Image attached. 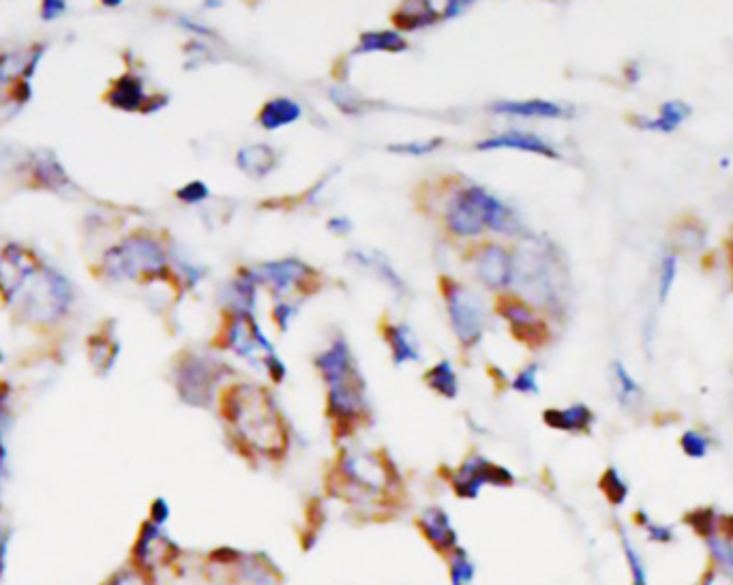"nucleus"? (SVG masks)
<instances>
[{
  "label": "nucleus",
  "instance_id": "f257e3e1",
  "mask_svg": "<svg viewBox=\"0 0 733 585\" xmlns=\"http://www.w3.org/2000/svg\"><path fill=\"white\" fill-rule=\"evenodd\" d=\"M326 495L367 523L395 521L408 506V491L384 450L343 448L326 476Z\"/></svg>",
  "mask_w": 733,
  "mask_h": 585
},
{
  "label": "nucleus",
  "instance_id": "f03ea898",
  "mask_svg": "<svg viewBox=\"0 0 733 585\" xmlns=\"http://www.w3.org/2000/svg\"><path fill=\"white\" fill-rule=\"evenodd\" d=\"M0 294L31 322L63 318L73 300L69 281L18 243L0 251Z\"/></svg>",
  "mask_w": 733,
  "mask_h": 585
},
{
  "label": "nucleus",
  "instance_id": "7ed1b4c3",
  "mask_svg": "<svg viewBox=\"0 0 733 585\" xmlns=\"http://www.w3.org/2000/svg\"><path fill=\"white\" fill-rule=\"evenodd\" d=\"M223 418L247 459L281 461L290 450V433L271 393L262 386L238 384L223 395Z\"/></svg>",
  "mask_w": 733,
  "mask_h": 585
},
{
  "label": "nucleus",
  "instance_id": "20e7f679",
  "mask_svg": "<svg viewBox=\"0 0 733 585\" xmlns=\"http://www.w3.org/2000/svg\"><path fill=\"white\" fill-rule=\"evenodd\" d=\"M446 225L457 236H476L485 228L502 234L519 232L513 210L481 187L461 189L446 208Z\"/></svg>",
  "mask_w": 733,
  "mask_h": 585
},
{
  "label": "nucleus",
  "instance_id": "39448f33",
  "mask_svg": "<svg viewBox=\"0 0 733 585\" xmlns=\"http://www.w3.org/2000/svg\"><path fill=\"white\" fill-rule=\"evenodd\" d=\"M206 577L215 585H281V568L262 551L217 547L206 553Z\"/></svg>",
  "mask_w": 733,
  "mask_h": 585
},
{
  "label": "nucleus",
  "instance_id": "423d86ee",
  "mask_svg": "<svg viewBox=\"0 0 733 585\" xmlns=\"http://www.w3.org/2000/svg\"><path fill=\"white\" fill-rule=\"evenodd\" d=\"M166 253L155 238L136 234L112 247L103 258V273L118 281H140L166 275Z\"/></svg>",
  "mask_w": 733,
  "mask_h": 585
},
{
  "label": "nucleus",
  "instance_id": "0eeeda50",
  "mask_svg": "<svg viewBox=\"0 0 733 585\" xmlns=\"http://www.w3.org/2000/svg\"><path fill=\"white\" fill-rule=\"evenodd\" d=\"M448 485L459 500H476L485 487H513L515 474L500 463L472 453L451 472Z\"/></svg>",
  "mask_w": 733,
  "mask_h": 585
},
{
  "label": "nucleus",
  "instance_id": "6e6552de",
  "mask_svg": "<svg viewBox=\"0 0 733 585\" xmlns=\"http://www.w3.org/2000/svg\"><path fill=\"white\" fill-rule=\"evenodd\" d=\"M181 560H183L181 545L166 532V528H159V525L146 519L140 525L136 540H133L129 562L157 577L159 570H168Z\"/></svg>",
  "mask_w": 733,
  "mask_h": 585
},
{
  "label": "nucleus",
  "instance_id": "1a4fd4ad",
  "mask_svg": "<svg viewBox=\"0 0 733 585\" xmlns=\"http://www.w3.org/2000/svg\"><path fill=\"white\" fill-rule=\"evenodd\" d=\"M444 298L448 307V318H451L453 330L463 348H474L483 339L485 315L483 305L474 292L463 288L461 283L453 279H444Z\"/></svg>",
  "mask_w": 733,
  "mask_h": 585
},
{
  "label": "nucleus",
  "instance_id": "9d476101",
  "mask_svg": "<svg viewBox=\"0 0 733 585\" xmlns=\"http://www.w3.org/2000/svg\"><path fill=\"white\" fill-rule=\"evenodd\" d=\"M221 375L219 363L211 358L189 354L176 369V388L181 399L196 408H206L213 401V390Z\"/></svg>",
  "mask_w": 733,
  "mask_h": 585
},
{
  "label": "nucleus",
  "instance_id": "9b49d317",
  "mask_svg": "<svg viewBox=\"0 0 733 585\" xmlns=\"http://www.w3.org/2000/svg\"><path fill=\"white\" fill-rule=\"evenodd\" d=\"M414 523L418 534L423 536L425 543L436 551L442 560H446L457 547H461L455 523L442 506L436 504L425 506L421 513L416 515Z\"/></svg>",
  "mask_w": 733,
  "mask_h": 585
},
{
  "label": "nucleus",
  "instance_id": "f8f14e48",
  "mask_svg": "<svg viewBox=\"0 0 733 585\" xmlns=\"http://www.w3.org/2000/svg\"><path fill=\"white\" fill-rule=\"evenodd\" d=\"M228 343L238 356L251 360L253 365L264 367L266 360L277 354L273 343L264 337L258 322L253 320V315H232Z\"/></svg>",
  "mask_w": 733,
  "mask_h": 585
},
{
  "label": "nucleus",
  "instance_id": "ddd939ff",
  "mask_svg": "<svg viewBox=\"0 0 733 585\" xmlns=\"http://www.w3.org/2000/svg\"><path fill=\"white\" fill-rule=\"evenodd\" d=\"M258 283H266L277 296H286L298 283L313 275V270L301 260L266 262L251 270Z\"/></svg>",
  "mask_w": 733,
  "mask_h": 585
},
{
  "label": "nucleus",
  "instance_id": "4468645a",
  "mask_svg": "<svg viewBox=\"0 0 733 585\" xmlns=\"http://www.w3.org/2000/svg\"><path fill=\"white\" fill-rule=\"evenodd\" d=\"M476 277L481 279L489 290H502L515 277V262L504 247L491 243L476 255Z\"/></svg>",
  "mask_w": 733,
  "mask_h": 585
},
{
  "label": "nucleus",
  "instance_id": "2eb2a0df",
  "mask_svg": "<svg viewBox=\"0 0 733 585\" xmlns=\"http://www.w3.org/2000/svg\"><path fill=\"white\" fill-rule=\"evenodd\" d=\"M500 315L511 324L513 335L530 348H538L547 339L545 324L536 318L534 311L521 300L506 298L500 303Z\"/></svg>",
  "mask_w": 733,
  "mask_h": 585
},
{
  "label": "nucleus",
  "instance_id": "dca6fc26",
  "mask_svg": "<svg viewBox=\"0 0 733 585\" xmlns=\"http://www.w3.org/2000/svg\"><path fill=\"white\" fill-rule=\"evenodd\" d=\"M478 150H500V148H511V150H523V153L541 155L547 159H560L558 150L553 148L543 138H538L534 133L528 131H506L496 135V138H489L476 144Z\"/></svg>",
  "mask_w": 733,
  "mask_h": 585
},
{
  "label": "nucleus",
  "instance_id": "f3484780",
  "mask_svg": "<svg viewBox=\"0 0 733 585\" xmlns=\"http://www.w3.org/2000/svg\"><path fill=\"white\" fill-rule=\"evenodd\" d=\"M256 277H253L251 270L223 285L221 290V305L232 315H253V307H256Z\"/></svg>",
  "mask_w": 733,
  "mask_h": 585
},
{
  "label": "nucleus",
  "instance_id": "a211bd4d",
  "mask_svg": "<svg viewBox=\"0 0 733 585\" xmlns=\"http://www.w3.org/2000/svg\"><path fill=\"white\" fill-rule=\"evenodd\" d=\"M545 425L564 433H590L594 425V412L583 403L568 405V408H549L543 412Z\"/></svg>",
  "mask_w": 733,
  "mask_h": 585
},
{
  "label": "nucleus",
  "instance_id": "6ab92c4d",
  "mask_svg": "<svg viewBox=\"0 0 733 585\" xmlns=\"http://www.w3.org/2000/svg\"><path fill=\"white\" fill-rule=\"evenodd\" d=\"M277 153L268 144H249L236 153L238 170L251 178H264L277 168Z\"/></svg>",
  "mask_w": 733,
  "mask_h": 585
},
{
  "label": "nucleus",
  "instance_id": "aec40b11",
  "mask_svg": "<svg viewBox=\"0 0 733 585\" xmlns=\"http://www.w3.org/2000/svg\"><path fill=\"white\" fill-rule=\"evenodd\" d=\"M491 112L521 118H562L566 110L562 105L545 101V99H528V101H498L491 105Z\"/></svg>",
  "mask_w": 733,
  "mask_h": 585
},
{
  "label": "nucleus",
  "instance_id": "412c9836",
  "mask_svg": "<svg viewBox=\"0 0 733 585\" xmlns=\"http://www.w3.org/2000/svg\"><path fill=\"white\" fill-rule=\"evenodd\" d=\"M301 116H303V108L294 99L275 97L262 105L258 120H260V127H264L266 131H275V129L296 123Z\"/></svg>",
  "mask_w": 733,
  "mask_h": 585
},
{
  "label": "nucleus",
  "instance_id": "4be33fe9",
  "mask_svg": "<svg viewBox=\"0 0 733 585\" xmlns=\"http://www.w3.org/2000/svg\"><path fill=\"white\" fill-rule=\"evenodd\" d=\"M691 105L684 103V101H667L661 105V110H658V116L656 118H646V116H637L635 123L637 127L641 129H648V131H661V133H671L676 131L684 120L691 116Z\"/></svg>",
  "mask_w": 733,
  "mask_h": 585
},
{
  "label": "nucleus",
  "instance_id": "5701e85b",
  "mask_svg": "<svg viewBox=\"0 0 733 585\" xmlns=\"http://www.w3.org/2000/svg\"><path fill=\"white\" fill-rule=\"evenodd\" d=\"M348 258L354 260V264L371 270V273H376L382 281L388 283V288L395 290L397 294L406 292V283H403V279L397 275V270L391 266V262H388L382 253L354 249L348 253Z\"/></svg>",
  "mask_w": 733,
  "mask_h": 585
},
{
  "label": "nucleus",
  "instance_id": "b1692460",
  "mask_svg": "<svg viewBox=\"0 0 733 585\" xmlns=\"http://www.w3.org/2000/svg\"><path fill=\"white\" fill-rule=\"evenodd\" d=\"M316 367L326 382L339 378V375L343 373H348L354 367V360H352V352H350V345L346 343V339H337L331 348L318 354Z\"/></svg>",
  "mask_w": 733,
  "mask_h": 585
},
{
  "label": "nucleus",
  "instance_id": "393cba45",
  "mask_svg": "<svg viewBox=\"0 0 733 585\" xmlns=\"http://www.w3.org/2000/svg\"><path fill=\"white\" fill-rule=\"evenodd\" d=\"M108 101L114 105L116 110H125V112L142 110V105H146V93H144L142 80L138 78V75H123V78L118 80L114 88L110 90Z\"/></svg>",
  "mask_w": 733,
  "mask_h": 585
},
{
  "label": "nucleus",
  "instance_id": "a878e982",
  "mask_svg": "<svg viewBox=\"0 0 733 585\" xmlns=\"http://www.w3.org/2000/svg\"><path fill=\"white\" fill-rule=\"evenodd\" d=\"M384 339L391 345L393 352V363L397 367L406 363H418L421 360V352H418V345L406 326H386L384 328Z\"/></svg>",
  "mask_w": 733,
  "mask_h": 585
},
{
  "label": "nucleus",
  "instance_id": "bb28decb",
  "mask_svg": "<svg viewBox=\"0 0 733 585\" xmlns=\"http://www.w3.org/2000/svg\"><path fill=\"white\" fill-rule=\"evenodd\" d=\"M408 50V41L399 35L397 30H371V33H363L361 41H358V48L354 54H369V52H388V54H401Z\"/></svg>",
  "mask_w": 733,
  "mask_h": 585
},
{
  "label": "nucleus",
  "instance_id": "cd10ccee",
  "mask_svg": "<svg viewBox=\"0 0 733 585\" xmlns=\"http://www.w3.org/2000/svg\"><path fill=\"white\" fill-rule=\"evenodd\" d=\"M618 534H620V545H622V555H624V562L628 568V575H631V585H650L648 564L646 560H643L641 551L637 549L631 532H628L624 525H618Z\"/></svg>",
  "mask_w": 733,
  "mask_h": 585
},
{
  "label": "nucleus",
  "instance_id": "c85d7f7f",
  "mask_svg": "<svg viewBox=\"0 0 733 585\" xmlns=\"http://www.w3.org/2000/svg\"><path fill=\"white\" fill-rule=\"evenodd\" d=\"M442 15L431 7V3H406L395 13V24L403 30H416L436 24Z\"/></svg>",
  "mask_w": 733,
  "mask_h": 585
},
{
  "label": "nucleus",
  "instance_id": "c756f323",
  "mask_svg": "<svg viewBox=\"0 0 733 585\" xmlns=\"http://www.w3.org/2000/svg\"><path fill=\"white\" fill-rule=\"evenodd\" d=\"M446 562V570H448V583L451 585H474L476 581V564L472 560V555L468 553L466 547H457Z\"/></svg>",
  "mask_w": 733,
  "mask_h": 585
},
{
  "label": "nucleus",
  "instance_id": "7c9ffc66",
  "mask_svg": "<svg viewBox=\"0 0 733 585\" xmlns=\"http://www.w3.org/2000/svg\"><path fill=\"white\" fill-rule=\"evenodd\" d=\"M425 382L431 390H436V393L442 395L444 399H455L459 393L457 373L448 360H442V363H438L436 367H431L425 373Z\"/></svg>",
  "mask_w": 733,
  "mask_h": 585
},
{
  "label": "nucleus",
  "instance_id": "2f4dec72",
  "mask_svg": "<svg viewBox=\"0 0 733 585\" xmlns=\"http://www.w3.org/2000/svg\"><path fill=\"white\" fill-rule=\"evenodd\" d=\"M703 543H706L714 568L733 579V538L727 534H714L703 538Z\"/></svg>",
  "mask_w": 733,
  "mask_h": 585
},
{
  "label": "nucleus",
  "instance_id": "473e14b6",
  "mask_svg": "<svg viewBox=\"0 0 733 585\" xmlns=\"http://www.w3.org/2000/svg\"><path fill=\"white\" fill-rule=\"evenodd\" d=\"M598 487H601L603 495L611 506H622L628 500V493H631V487H628L626 478L622 476V472L616 468V465H611V468L603 472L601 480H598Z\"/></svg>",
  "mask_w": 733,
  "mask_h": 585
},
{
  "label": "nucleus",
  "instance_id": "72a5a7b5",
  "mask_svg": "<svg viewBox=\"0 0 733 585\" xmlns=\"http://www.w3.org/2000/svg\"><path fill=\"white\" fill-rule=\"evenodd\" d=\"M635 523L639 525V528L643 530V534H646V538L654 545H671L673 540H676V530H673V525H667V523L652 519L648 510L639 508L635 513Z\"/></svg>",
  "mask_w": 733,
  "mask_h": 585
},
{
  "label": "nucleus",
  "instance_id": "f704fd0d",
  "mask_svg": "<svg viewBox=\"0 0 733 585\" xmlns=\"http://www.w3.org/2000/svg\"><path fill=\"white\" fill-rule=\"evenodd\" d=\"M613 380H616L618 399H620V403L624 405V408H633L635 403H639L641 386L637 384V380L633 378V375L626 371V367L622 363H613Z\"/></svg>",
  "mask_w": 733,
  "mask_h": 585
},
{
  "label": "nucleus",
  "instance_id": "c9c22d12",
  "mask_svg": "<svg viewBox=\"0 0 733 585\" xmlns=\"http://www.w3.org/2000/svg\"><path fill=\"white\" fill-rule=\"evenodd\" d=\"M101 585H159V583H157L155 575L146 573V570L133 566L129 562V564L121 566L118 570H114V573Z\"/></svg>",
  "mask_w": 733,
  "mask_h": 585
},
{
  "label": "nucleus",
  "instance_id": "e433bc0d",
  "mask_svg": "<svg viewBox=\"0 0 733 585\" xmlns=\"http://www.w3.org/2000/svg\"><path fill=\"white\" fill-rule=\"evenodd\" d=\"M676 277H678V258L673 253H665L661 260V268H658V303L661 305L667 303Z\"/></svg>",
  "mask_w": 733,
  "mask_h": 585
},
{
  "label": "nucleus",
  "instance_id": "4c0bfd02",
  "mask_svg": "<svg viewBox=\"0 0 733 585\" xmlns=\"http://www.w3.org/2000/svg\"><path fill=\"white\" fill-rule=\"evenodd\" d=\"M680 446L684 450L686 457L691 459H703L708 457L710 448H712V440L708 438V433L697 431V429H688L682 433L680 438Z\"/></svg>",
  "mask_w": 733,
  "mask_h": 585
},
{
  "label": "nucleus",
  "instance_id": "58836bf2",
  "mask_svg": "<svg viewBox=\"0 0 733 585\" xmlns=\"http://www.w3.org/2000/svg\"><path fill=\"white\" fill-rule=\"evenodd\" d=\"M11 540H13V525L3 510H0V579L7 575V568H9Z\"/></svg>",
  "mask_w": 733,
  "mask_h": 585
},
{
  "label": "nucleus",
  "instance_id": "ea45409f",
  "mask_svg": "<svg viewBox=\"0 0 733 585\" xmlns=\"http://www.w3.org/2000/svg\"><path fill=\"white\" fill-rule=\"evenodd\" d=\"M5 431H7V401L0 395V487H3L9 472V448Z\"/></svg>",
  "mask_w": 733,
  "mask_h": 585
},
{
  "label": "nucleus",
  "instance_id": "a19ab883",
  "mask_svg": "<svg viewBox=\"0 0 733 585\" xmlns=\"http://www.w3.org/2000/svg\"><path fill=\"white\" fill-rule=\"evenodd\" d=\"M442 146V140H427V142H406V144H391L388 150L397 155H408V157H427L433 150Z\"/></svg>",
  "mask_w": 733,
  "mask_h": 585
},
{
  "label": "nucleus",
  "instance_id": "79ce46f5",
  "mask_svg": "<svg viewBox=\"0 0 733 585\" xmlns=\"http://www.w3.org/2000/svg\"><path fill=\"white\" fill-rule=\"evenodd\" d=\"M536 375H538V365H530L517 375V378L511 382V386L521 395H538V390L541 388H538Z\"/></svg>",
  "mask_w": 733,
  "mask_h": 585
},
{
  "label": "nucleus",
  "instance_id": "37998d69",
  "mask_svg": "<svg viewBox=\"0 0 733 585\" xmlns=\"http://www.w3.org/2000/svg\"><path fill=\"white\" fill-rule=\"evenodd\" d=\"M208 195H211V189H208L202 180H191V183L176 191V198L183 200L185 204H200L208 200Z\"/></svg>",
  "mask_w": 733,
  "mask_h": 585
},
{
  "label": "nucleus",
  "instance_id": "c03bdc74",
  "mask_svg": "<svg viewBox=\"0 0 733 585\" xmlns=\"http://www.w3.org/2000/svg\"><path fill=\"white\" fill-rule=\"evenodd\" d=\"M170 517H172L170 502L166 498H155L151 502V508H148V521L159 525V528H166Z\"/></svg>",
  "mask_w": 733,
  "mask_h": 585
},
{
  "label": "nucleus",
  "instance_id": "a18cd8bd",
  "mask_svg": "<svg viewBox=\"0 0 733 585\" xmlns=\"http://www.w3.org/2000/svg\"><path fill=\"white\" fill-rule=\"evenodd\" d=\"M331 99L339 105V108L343 112H356L358 108H361V101H358V97H354L352 90H341V88H333L331 90Z\"/></svg>",
  "mask_w": 733,
  "mask_h": 585
},
{
  "label": "nucleus",
  "instance_id": "49530a36",
  "mask_svg": "<svg viewBox=\"0 0 733 585\" xmlns=\"http://www.w3.org/2000/svg\"><path fill=\"white\" fill-rule=\"evenodd\" d=\"M65 11H67V5L61 3V0H48V3H43L41 7V18L46 22H52L56 18H61Z\"/></svg>",
  "mask_w": 733,
  "mask_h": 585
},
{
  "label": "nucleus",
  "instance_id": "de8ad7c7",
  "mask_svg": "<svg viewBox=\"0 0 733 585\" xmlns=\"http://www.w3.org/2000/svg\"><path fill=\"white\" fill-rule=\"evenodd\" d=\"M294 315H296V307L290 305V303H281V305L275 307V320L283 330L290 328V322H292Z\"/></svg>",
  "mask_w": 733,
  "mask_h": 585
},
{
  "label": "nucleus",
  "instance_id": "09e8293b",
  "mask_svg": "<svg viewBox=\"0 0 733 585\" xmlns=\"http://www.w3.org/2000/svg\"><path fill=\"white\" fill-rule=\"evenodd\" d=\"M697 585H733V579L727 577L725 573H721V570L710 568L708 573L701 577V581Z\"/></svg>",
  "mask_w": 733,
  "mask_h": 585
},
{
  "label": "nucleus",
  "instance_id": "8fccbe9b",
  "mask_svg": "<svg viewBox=\"0 0 733 585\" xmlns=\"http://www.w3.org/2000/svg\"><path fill=\"white\" fill-rule=\"evenodd\" d=\"M472 3H461V0H453V3H446L444 7V13H442V20H451V18H457L459 13L466 11Z\"/></svg>",
  "mask_w": 733,
  "mask_h": 585
},
{
  "label": "nucleus",
  "instance_id": "3c124183",
  "mask_svg": "<svg viewBox=\"0 0 733 585\" xmlns=\"http://www.w3.org/2000/svg\"><path fill=\"white\" fill-rule=\"evenodd\" d=\"M328 230L335 234H348L352 230V221L348 217H333L328 221Z\"/></svg>",
  "mask_w": 733,
  "mask_h": 585
},
{
  "label": "nucleus",
  "instance_id": "603ef678",
  "mask_svg": "<svg viewBox=\"0 0 733 585\" xmlns=\"http://www.w3.org/2000/svg\"><path fill=\"white\" fill-rule=\"evenodd\" d=\"M639 78H641V73H639V67H637V63H633V65H628V80H631V82L635 84V82H639Z\"/></svg>",
  "mask_w": 733,
  "mask_h": 585
},
{
  "label": "nucleus",
  "instance_id": "864d4df0",
  "mask_svg": "<svg viewBox=\"0 0 733 585\" xmlns=\"http://www.w3.org/2000/svg\"><path fill=\"white\" fill-rule=\"evenodd\" d=\"M0 360H3V354H0Z\"/></svg>",
  "mask_w": 733,
  "mask_h": 585
}]
</instances>
